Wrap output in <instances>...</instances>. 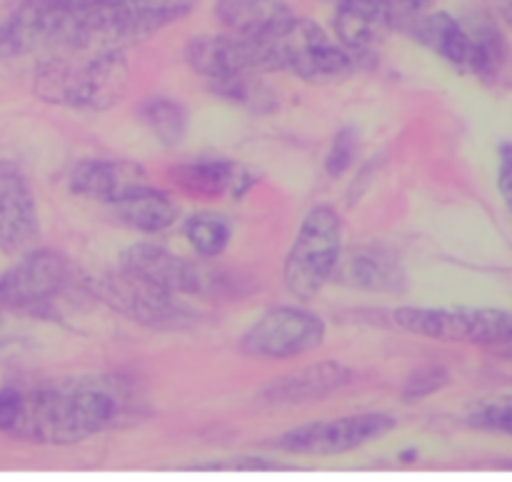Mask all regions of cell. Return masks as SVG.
<instances>
[{
	"label": "cell",
	"mask_w": 512,
	"mask_h": 482,
	"mask_svg": "<svg viewBox=\"0 0 512 482\" xmlns=\"http://www.w3.org/2000/svg\"><path fill=\"white\" fill-rule=\"evenodd\" d=\"M140 400L120 378L0 388V433L35 445H78L130 420Z\"/></svg>",
	"instance_id": "1"
},
{
	"label": "cell",
	"mask_w": 512,
	"mask_h": 482,
	"mask_svg": "<svg viewBox=\"0 0 512 482\" xmlns=\"http://www.w3.org/2000/svg\"><path fill=\"white\" fill-rule=\"evenodd\" d=\"M130 83V65L123 50H93L88 58L68 53L50 55L38 65L33 90L50 105L73 110H108L123 100Z\"/></svg>",
	"instance_id": "2"
},
{
	"label": "cell",
	"mask_w": 512,
	"mask_h": 482,
	"mask_svg": "<svg viewBox=\"0 0 512 482\" xmlns=\"http://www.w3.org/2000/svg\"><path fill=\"white\" fill-rule=\"evenodd\" d=\"M343 255V220L330 205H315L285 255L283 280L293 298L313 300L333 280Z\"/></svg>",
	"instance_id": "3"
},
{
	"label": "cell",
	"mask_w": 512,
	"mask_h": 482,
	"mask_svg": "<svg viewBox=\"0 0 512 482\" xmlns=\"http://www.w3.org/2000/svg\"><path fill=\"white\" fill-rule=\"evenodd\" d=\"M393 320L405 333L440 343H512V313L493 308H398Z\"/></svg>",
	"instance_id": "4"
},
{
	"label": "cell",
	"mask_w": 512,
	"mask_h": 482,
	"mask_svg": "<svg viewBox=\"0 0 512 482\" xmlns=\"http://www.w3.org/2000/svg\"><path fill=\"white\" fill-rule=\"evenodd\" d=\"M95 293L108 308L125 315L133 323L153 330H185L193 328L198 315L180 300V295L168 293L158 285L148 283L140 275L120 268L95 283Z\"/></svg>",
	"instance_id": "5"
},
{
	"label": "cell",
	"mask_w": 512,
	"mask_h": 482,
	"mask_svg": "<svg viewBox=\"0 0 512 482\" xmlns=\"http://www.w3.org/2000/svg\"><path fill=\"white\" fill-rule=\"evenodd\" d=\"M185 63L208 83L283 70L275 40L245 38L235 33L190 38L185 45Z\"/></svg>",
	"instance_id": "6"
},
{
	"label": "cell",
	"mask_w": 512,
	"mask_h": 482,
	"mask_svg": "<svg viewBox=\"0 0 512 482\" xmlns=\"http://www.w3.org/2000/svg\"><path fill=\"white\" fill-rule=\"evenodd\" d=\"M395 418L385 413H358L335 420L300 425L275 438L273 448L288 455H313V458H330L365 448L375 440L385 438L395 430Z\"/></svg>",
	"instance_id": "7"
},
{
	"label": "cell",
	"mask_w": 512,
	"mask_h": 482,
	"mask_svg": "<svg viewBox=\"0 0 512 482\" xmlns=\"http://www.w3.org/2000/svg\"><path fill=\"white\" fill-rule=\"evenodd\" d=\"M275 43L280 48L283 70L295 73L308 83L348 78L365 60V55L353 53L338 40L328 38L325 30L308 18L295 20L293 28L275 38Z\"/></svg>",
	"instance_id": "8"
},
{
	"label": "cell",
	"mask_w": 512,
	"mask_h": 482,
	"mask_svg": "<svg viewBox=\"0 0 512 482\" xmlns=\"http://www.w3.org/2000/svg\"><path fill=\"white\" fill-rule=\"evenodd\" d=\"M73 280V265L50 248L28 250L0 275V308L38 313L65 293Z\"/></svg>",
	"instance_id": "9"
},
{
	"label": "cell",
	"mask_w": 512,
	"mask_h": 482,
	"mask_svg": "<svg viewBox=\"0 0 512 482\" xmlns=\"http://www.w3.org/2000/svg\"><path fill=\"white\" fill-rule=\"evenodd\" d=\"M325 323L303 308H273L260 315L240 338V350L250 358L288 360L320 348Z\"/></svg>",
	"instance_id": "10"
},
{
	"label": "cell",
	"mask_w": 512,
	"mask_h": 482,
	"mask_svg": "<svg viewBox=\"0 0 512 482\" xmlns=\"http://www.w3.org/2000/svg\"><path fill=\"white\" fill-rule=\"evenodd\" d=\"M120 268L175 295H213L225 283L223 275L200 260L180 258L158 243H135L120 255Z\"/></svg>",
	"instance_id": "11"
},
{
	"label": "cell",
	"mask_w": 512,
	"mask_h": 482,
	"mask_svg": "<svg viewBox=\"0 0 512 482\" xmlns=\"http://www.w3.org/2000/svg\"><path fill=\"white\" fill-rule=\"evenodd\" d=\"M40 235L38 203L23 170L10 160H0V250L23 255Z\"/></svg>",
	"instance_id": "12"
},
{
	"label": "cell",
	"mask_w": 512,
	"mask_h": 482,
	"mask_svg": "<svg viewBox=\"0 0 512 482\" xmlns=\"http://www.w3.org/2000/svg\"><path fill=\"white\" fill-rule=\"evenodd\" d=\"M198 0H103L105 35L110 48L145 40L165 25L178 23Z\"/></svg>",
	"instance_id": "13"
},
{
	"label": "cell",
	"mask_w": 512,
	"mask_h": 482,
	"mask_svg": "<svg viewBox=\"0 0 512 482\" xmlns=\"http://www.w3.org/2000/svg\"><path fill=\"white\" fill-rule=\"evenodd\" d=\"M70 193L80 198L115 205L133 190L148 185V175L138 163L125 158H85L70 170Z\"/></svg>",
	"instance_id": "14"
},
{
	"label": "cell",
	"mask_w": 512,
	"mask_h": 482,
	"mask_svg": "<svg viewBox=\"0 0 512 482\" xmlns=\"http://www.w3.org/2000/svg\"><path fill=\"white\" fill-rule=\"evenodd\" d=\"M353 380L355 373L348 365L325 360V363L305 365V368L293 370V373L280 375L260 393V398L268 405L320 403V400L330 398V395L353 385Z\"/></svg>",
	"instance_id": "15"
},
{
	"label": "cell",
	"mask_w": 512,
	"mask_h": 482,
	"mask_svg": "<svg viewBox=\"0 0 512 482\" xmlns=\"http://www.w3.org/2000/svg\"><path fill=\"white\" fill-rule=\"evenodd\" d=\"M395 25V10L390 0H340L333 13V33L340 45L365 55L375 50Z\"/></svg>",
	"instance_id": "16"
},
{
	"label": "cell",
	"mask_w": 512,
	"mask_h": 482,
	"mask_svg": "<svg viewBox=\"0 0 512 482\" xmlns=\"http://www.w3.org/2000/svg\"><path fill=\"white\" fill-rule=\"evenodd\" d=\"M215 18L228 33L275 40L293 28L298 15L285 0H215Z\"/></svg>",
	"instance_id": "17"
},
{
	"label": "cell",
	"mask_w": 512,
	"mask_h": 482,
	"mask_svg": "<svg viewBox=\"0 0 512 482\" xmlns=\"http://www.w3.org/2000/svg\"><path fill=\"white\" fill-rule=\"evenodd\" d=\"M408 30L420 45L438 53L450 65H455L460 70H470V60H473V35H470L468 25L455 20L450 13H415Z\"/></svg>",
	"instance_id": "18"
},
{
	"label": "cell",
	"mask_w": 512,
	"mask_h": 482,
	"mask_svg": "<svg viewBox=\"0 0 512 482\" xmlns=\"http://www.w3.org/2000/svg\"><path fill=\"white\" fill-rule=\"evenodd\" d=\"M333 278L370 293H400L405 288V273L398 260L375 248L353 250L348 258L340 255Z\"/></svg>",
	"instance_id": "19"
},
{
	"label": "cell",
	"mask_w": 512,
	"mask_h": 482,
	"mask_svg": "<svg viewBox=\"0 0 512 482\" xmlns=\"http://www.w3.org/2000/svg\"><path fill=\"white\" fill-rule=\"evenodd\" d=\"M115 215L123 220L128 228L140 230V233H163V230L173 228L180 218V208L175 198L165 190L153 188V185H143V188L133 190L125 195L123 200L113 205Z\"/></svg>",
	"instance_id": "20"
},
{
	"label": "cell",
	"mask_w": 512,
	"mask_h": 482,
	"mask_svg": "<svg viewBox=\"0 0 512 482\" xmlns=\"http://www.w3.org/2000/svg\"><path fill=\"white\" fill-rule=\"evenodd\" d=\"M173 180L178 188H183L188 195L195 198H220L228 190L235 193V185H238L240 170L238 165L230 163L223 158H203L193 160V163H183L178 168H173Z\"/></svg>",
	"instance_id": "21"
},
{
	"label": "cell",
	"mask_w": 512,
	"mask_h": 482,
	"mask_svg": "<svg viewBox=\"0 0 512 482\" xmlns=\"http://www.w3.org/2000/svg\"><path fill=\"white\" fill-rule=\"evenodd\" d=\"M183 235L200 260H213L225 253L233 238V223L220 213H195L185 220Z\"/></svg>",
	"instance_id": "22"
},
{
	"label": "cell",
	"mask_w": 512,
	"mask_h": 482,
	"mask_svg": "<svg viewBox=\"0 0 512 482\" xmlns=\"http://www.w3.org/2000/svg\"><path fill=\"white\" fill-rule=\"evenodd\" d=\"M140 120L145 128L165 145H178L188 128V115L185 108L173 98H148L140 105Z\"/></svg>",
	"instance_id": "23"
},
{
	"label": "cell",
	"mask_w": 512,
	"mask_h": 482,
	"mask_svg": "<svg viewBox=\"0 0 512 482\" xmlns=\"http://www.w3.org/2000/svg\"><path fill=\"white\" fill-rule=\"evenodd\" d=\"M473 35V60H470V73L480 78H493L505 60V45L498 28L488 18H480L468 28Z\"/></svg>",
	"instance_id": "24"
},
{
	"label": "cell",
	"mask_w": 512,
	"mask_h": 482,
	"mask_svg": "<svg viewBox=\"0 0 512 482\" xmlns=\"http://www.w3.org/2000/svg\"><path fill=\"white\" fill-rule=\"evenodd\" d=\"M188 470H195V473H280V470L288 468L268 458L238 455V458H215L208 460V463L190 465Z\"/></svg>",
	"instance_id": "25"
},
{
	"label": "cell",
	"mask_w": 512,
	"mask_h": 482,
	"mask_svg": "<svg viewBox=\"0 0 512 482\" xmlns=\"http://www.w3.org/2000/svg\"><path fill=\"white\" fill-rule=\"evenodd\" d=\"M448 383V370L440 368V365H425V368H418L408 380H405L403 400L405 403H420V400L430 398V395H435L438 390H443Z\"/></svg>",
	"instance_id": "26"
},
{
	"label": "cell",
	"mask_w": 512,
	"mask_h": 482,
	"mask_svg": "<svg viewBox=\"0 0 512 482\" xmlns=\"http://www.w3.org/2000/svg\"><path fill=\"white\" fill-rule=\"evenodd\" d=\"M355 153H358V135H355L353 128H343L333 138V145H330V153L328 158H325V173H328L330 178L345 175L353 168Z\"/></svg>",
	"instance_id": "27"
},
{
	"label": "cell",
	"mask_w": 512,
	"mask_h": 482,
	"mask_svg": "<svg viewBox=\"0 0 512 482\" xmlns=\"http://www.w3.org/2000/svg\"><path fill=\"white\" fill-rule=\"evenodd\" d=\"M473 425L512 435V403H495L473 415Z\"/></svg>",
	"instance_id": "28"
},
{
	"label": "cell",
	"mask_w": 512,
	"mask_h": 482,
	"mask_svg": "<svg viewBox=\"0 0 512 482\" xmlns=\"http://www.w3.org/2000/svg\"><path fill=\"white\" fill-rule=\"evenodd\" d=\"M498 185H500V195H503L505 205H508L512 213V145H505V148L500 150Z\"/></svg>",
	"instance_id": "29"
},
{
	"label": "cell",
	"mask_w": 512,
	"mask_h": 482,
	"mask_svg": "<svg viewBox=\"0 0 512 482\" xmlns=\"http://www.w3.org/2000/svg\"><path fill=\"white\" fill-rule=\"evenodd\" d=\"M395 3L403 10H408V13H423L430 5V0H395Z\"/></svg>",
	"instance_id": "30"
},
{
	"label": "cell",
	"mask_w": 512,
	"mask_h": 482,
	"mask_svg": "<svg viewBox=\"0 0 512 482\" xmlns=\"http://www.w3.org/2000/svg\"><path fill=\"white\" fill-rule=\"evenodd\" d=\"M495 8H498L503 23L512 30V0H495Z\"/></svg>",
	"instance_id": "31"
},
{
	"label": "cell",
	"mask_w": 512,
	"mask_h": 482,
	"mask_svg": "<svg viewBox=\"0 0 512 482\" xmlns=\"http://www.w3.org/2000/svg\"><path fill=\"white\" fill-rule=\"evenodd\" d=\"M500 353H503L505 358H512V343H505V345H503V350H500Z\"/></svg>",
	"instance_id": "32"
}]
</instances>
